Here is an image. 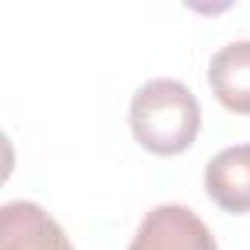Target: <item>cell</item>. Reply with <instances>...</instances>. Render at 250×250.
I'll list each match as a JSON object with an SVG mask.
<instances>
[{
    "label": "cell",
    "instance_id": "1",
    "mask_svg": "<svg viewBox=\"0 0 250 250\" xmlns=\"http://www.w3.org/2000/svg\"><path fill=\"white\" fill-rule=\"evenodd\" d=\"M130 127L136 142L150 153H183L200 133V103L180 80H150L133 94Z\"/></svg>",
    "mask_w": 250,
    "mask_h": 250
},
{
    "label": "cell",
    "instance_id": "2",
    "mask_svg": "<svg viewBox=\"0 0 250 250\" xmlns=\"http://www.w3.org/2000/svg\"><path fill=\"white\" fill-rule=\"evenodd\" d=\"M130 250H218V241L188 206L162 203L145 215Z\"/></svg>",
    "mask_w": 250,
    "mask_h": 250
},
{
    "label": "cell",
    "instance_id": "3",
    "mask_svg": "<svg viewBox=\"0 0 250 250\" xmlns=\"http://www.w3.org/2000/svg\"><path fill=\"white\" fill-rule=\"evenodd\" d=\"M0 250H74L65 229L33 200L0 209Z\"/></svg>",
    "mask_w": 250,
    "mask_h": 250
},
{
    "label": "cell",
    "instance_id": "4",
    "mask_svg": "<svg viewBox=\"0 0 250 250\" xmlns=\"http://www.w3.org/2000/svg\"><path fill=\"white\" fill-rule=\"evenodd\" d=\"M206 194L232 215L250 212V145L221 150L206 165Z\"/></svg>",
    "mask_w": 250,
    "mask_h": 250
},
{
    "label": "cell",
    "instance_id": "5",
    "mask_svg": "<svg viewBox=\"0 0 250 250\" xmlns=\"http://www.w3.org/2000/svg\"><path fill=\"white\" fill-rule=\"evenodd\" d=\"M209 85L221 106L250 115V42H229L212 56Z\"/></svg>",
    "mask_w": 250,
    "mask_h": 250
}]
</instances>
